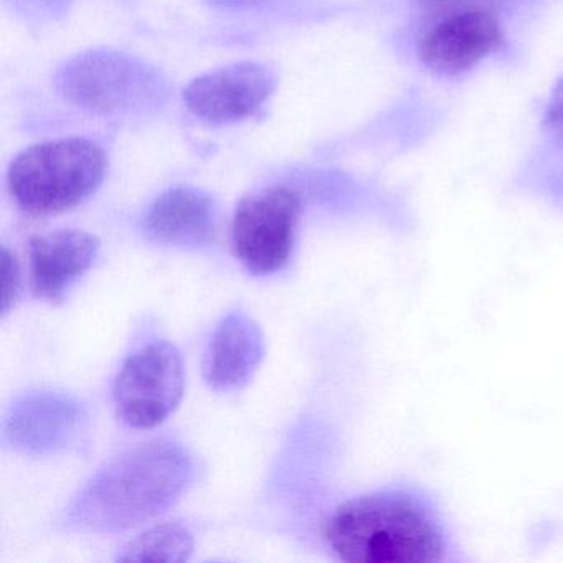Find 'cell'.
Listing matches in <instances>:
<instances>
[{"label":"cell","mask_w":563,"mask_h":563,"mask_svg":"<svg viewBox=\"0 0 563 563\" xmlns=\"http://www.w3.org/2000/svg\"><path fill=\"white\" fill-rule=\"evenodd\" d=\"M325 540L349 563H448L460 559L450 527L430 494L388 486L342 503Z\"/></svg>","instance_id":"6da1fadb"},{"label":"cell","mask_w":563,"mask_h":563,"mask_svg":"<svg viewBox=\"0 0 563 563\" xmlns=\"http://www.w3.org/2000/svg\"><path fill=\"white\" fill-rule=\"evenodd\" d=\"M194 474L192 456L177 441L136 444L90 477L65 510L62 526L90 533L133 529L174 506Z\"/></svg>","instance_id":"7a4b0ae2"},{"label":"cell","mask_w":563,"mask_h":563,"mask_svg":"<svg viewBox=\"0 0 563 563\" xmlns=\"http://www.w3.org/2000/svg\"><path fill=\"white\" fill-rule=\"evenodd\" d=\"M107 166L103 150L84 137L37 144L12 161L9 192L24 212L55 216L93 196Z\"/></svg>","instance_id":"3957f363"},{"label":"cell","mask_w":563,"mask_h":563,"mask_svg":"<svg viewBox=\"0 0 563 563\" xmlns=\"http://www.w3.org/2000/svg\"><path fill=\"white\" fill-rule=\"evenodd\" d=\"M57 87L70 103L95 113H123L159 95V78L130 55L95 51L71 58L57 75Z\"/></svg>","instance_id":"277c9868"},{"label":"cell","mask_w":563,"mask_h":563,"mask_svg":"<svg viewBox=\"0 0 563 563\" xmlns=\"http://www.w3.org/2000/svg\"><path fill=\"white\" fill-rule=\"evenodd\" d=\"M186 388L180 352L166 341L151 342L130 355L113 384L121 421L140 430L159 427L179 407Z\"/></svg>","instance_id":"5b68a950"},{"label":"cell","mask_w":563,"mask_h":563,"mask_svg":"<svg viewBox=\"0 0 563 563\" xmlns=\"http://www.w3.org/2000/svg\"><path fill=\"white\" fill-rule=\"evenodd\" d=\"M299 213V197L288 187L258 190L236 206L232 223L233 252L252 275H275L288 265Z\"/></svg>","instance_id":"8992f818"},{"label":"cell","mask_w":563,"mask_h":563,"mask_svg":"<svg viewBox=\"0 0 563 563\" xmlns=\"http://www.w3.org/2000/svg\"><path fill=\"white\" fill-rule=\"evenodd\" d=\"M84 405L64 391L34 390L12 401L2 421V437L22 453H60L80 440L87 428Z\"/></svg>","instance_id":"52a82bcc"},{"label":"cell","mask_w":563,"mask_h":563,"mask_svg":"<svg viewBox=\"0 0 563 563\" xmlns=\"http://www.w3.org/2000/svg\"><path fill=\"white\" fill-rule=\"evenodd\" d=\"M506 32L494 12L473 8L448 14L418 44L421 64L438 75H460L499 51Z\"/></svg>","instance_id":"ba28073f"},{"label":"cell","mask_w":563,"mask_h":563,"mask_svg":"<svg viewBox=\"0 0 563 563\" xmlns=\"http://www.w3.org/2000/svg\"><path fill=\"white\" fill-rule=\"evenodd\" d=\"M275 90V75L256 62H240L190 81L184 101L209 123H235L262 110Z\"/></svg>","instance_id":"9c48e42d"},{"label":"cell","mask_w":563,"mask_h":563,"mask_svg":"<svg viewBox=\"0 0 563 563\" xmlns=\"http://www.w3.org/2000/svg\"><path fill=\"white\" fill-rule=\"evenodd\" d=\"M100 240L81 230H55L34 236L29 246L32 289L38 298L60 301L93 266Z\"/></svg>","instance_id":"30bf717a"},{"label":"cell","mask_w":563,"mask_h":563,"mask_svg":"<svg viewBox=\"0 0 563 563\" xmlns=\"http://www.w3.org/2000/svg\"><path fill=\"white\" fill-rule=\"evenodd\" d=\"M263 355L265 338L258 322L246 312H230L210 339L203 375L216 390H240L258 371Z\"/></svg>","instance_id":"8fae6325"},{"label":"cell","mask_w":563,"mask_h":563,"mask_svg":"<svg viewBox=\"0 0 563 563\" xmlns=\"http://www.w3.org/2000/svg\"><path fill=\"white\" fill-rule=\"evenodd\" d=\"M144 232L163 245L203 249L216 240V203L190 187L167 190L147 210Z\"/></svg>","instance_id":"7c38bea8"},{"label":"cell","mask_w":563,"mask_h":563,"mask_svg":"<svg viewBox=\"0 0 563 563\" xmlns=\"http://www.w3.org/2000/svg\"><path fill=\"white\" fill-rule=\"evenodd\" d=\"M194 552V537L180 522H164L123 547L120 562H187Z\"/></svg>","instance_id":"4fadbf2b"},{"label":"cell","mask_w":563,"mask_h":563,"mask_svg":"<svg viewBox=\"0 0 563 563\" xmlns=\"http://www.w3.org/2000/svg\"><path fill=\"white\" fill-rule=\"evenodd\" d=\"M2 314H9L14 308L15 299L21 289V272H19V263L15 260L14 253L9 252V249L2 250Z\"/></svg>","instance_id":"5bb4252c"},{"label":"cell","mask_w":563,"mask_h":563,"mask_svg":"<svg viewBox=\"0 0 563 563\" xmlns=\"http://www.w3.org/2000/svg\"><path fill=\"white\" fill-rule=\"evenodd\" d=\"M543 123L556 140L563 141V77L556 81L555 88H553Z\"/></svg>","instance_id":"9a60e30c"},{"label":"cell","mask_w":563,"mask_h":563,"mask_svg":"<svg viewBox=\"0 0 563 563\" xmlns=\"http://www.w3.org/2000/svg\"><path fill=\"white\" fill-rule=\"evenodd\" d=\"M212 4L227 9H243L250 5L258 4L260 0H210Z\"/></svg>","instance_id":"2e32d148"}]
</instances>
